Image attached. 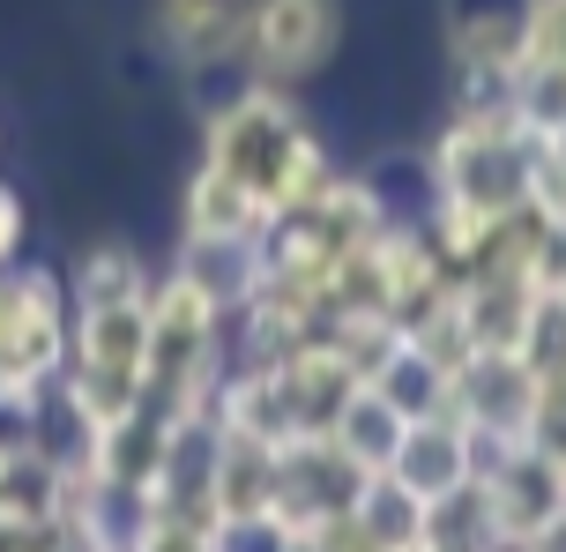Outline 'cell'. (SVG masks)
Here are the masks:
<instances>
[{
  "label": "cell",
  "mask_w": 566,
  "mask_h": 552,
  "mask_svg": "<svg viewBox=\"0 0 566 552\" xmlns=\"http://www.w3.org/2000/svg\"><path fill=\"white\" fill-rule=\"evenodd\" d=\"M418 552H500V530H492V508H484L478 486H462L440 508H424Z\"/></svg>",
  "instance_id": "8fae6325"
},
{
  "label": "cell",
  "mask_w": 566,
  "mask_h": 552,
  "mask_svg": "<svg viewBox=\"0 0 566 552\" xmlns=\"http://www.w3.org/2000/svg\"><path fill=\"white\" fill-rule=\"evenodd\" d=\"M530 157H537V143L514 127L507 105L500 113H448V127L424 149V195L514 217L522 195H530Z\"/></svg>",
  "instance_id": "7a4b0ae2"
},
{
  "label": "cell",
  "mask_w": 566,
  "mask_h": 552,
  "mask_svg": "<svg viewBox=\"0 0 566 552\" xmlns=\"http://www.w3.org/2000/svg\"><path fill=\"white\" fill-rule=\"evenodd\" d=\"M530 396H537V374L507 358V351H470L462 366H454V396H448V418H462L478 448H514L522 426H530Z\"/></svg>",
  "instance_id": "5b68a950"
},
{
  "label": "cell",
  "mask_w": 566,
  "mask_h": 552,
  "mask_svg": "<svg viewBox=\"0 0 566 552\" xmlns=\"http://www.w3.org/2000/svg\"><path fill=\"white\" fill-rule=\"evenodd\" d=\"M522 60L566 67V0H530V23H522Z\"/></svg>",
  "instance_id": "4fadbf2b"
},
{
  "label": "cell",
  "mask_w": 566,
  "mask_h": 552,
  "mask_svg": "<svg viewBox=\"0 0 566 552\" xmlns=\"http://www.w3.org/2000/svg\"><path fill=\"white\" fill-rule=\"evenodd\" d=\"M402 434H410V418H402L388 396H373V388H350L336 410V426H328V448H336L350 470H366V478H388L396 464Z\"/></svg>",
  "instance_id": "9c48e42d"
},
{
  "label": "cell",
  "mask_w": 566,
  "mask_h": 552,
  "mask_svg": "<svg viewBox=\"0 0 566 552\" xmlns=\"http://www.w3.org/2000/svg\"><path fill=\"white\" fill-rule=\"evenodd\" d=\"M522 440H530L537 456H552V464H566V374H544V381H537Z\"/></svg>",
  "instance_id": "7c38bea8"
},
{
  "label": "cell",
  "mask_w": 566,
  "mask_h": 552,
  "mask_svg": "<svg viewBox=\"0 0 566 552\" xmlns=\"http://www.w3.org/2000/svg\"><path fill=\"white\" fill-rule=\"evenodd\" d=\"M373 396H388V404L418 426V418H448V396H454V366L440 358V351L424 344V336H410V329H396L388 336V351L373 358L366 374Z\"/></svg>",
  "instance_id": "52a82bcc"
},
{
  "label": "cell",
  "mask_w": 566,
  "mask_h": 552,
  "mask_svg": "<svg viewBox=\"0 0 566 552\" xmlns=\"http://www.w3.org/2000/svg\"><path fill=\"white\" fill-rule=\"evenodd\" d=\"M201 165L239 179V187L269 209V225L298 217V209L336 179V157L313 135V119L298 113V97H291V90H261V83H247L239 97H224V105L209 113Z\"/></svg>",
  "instance_id": "6da1fadb"
},
{
  "label": "cell",
  "mask_w": 566,
  "mask_h": 552,
  "mask_svg": "<svg viewBox=\"0 0 566 552\" xmlns=\"http://www.w3.org/2000/svg\"><path fill=\"white\" fill-rule=\"evenodd\" d=\"M343 45V8L336 0H247V38H239V67L261 90H298L336 60Z\"/></svg>",
  "instance_id": "3957f363"
},
{
  "label": "cell",
  "mask_w": 566,
  "mask_h": 552,
  "mask_svg": "<svg viewBox=\"0 0 566 552\" xmlns=\"http://www.w3.org/2000/svg\"><path fill=\"white\" fill-rule=\"evenodd\" d=\"M559 149H566V135H559Z\"/></svg>",
  "instance_id": "9a60e30c"
},
{
  "label": "cell",
  "mask_w": 566,
  "mask_h": 552,
  "mask_svg": "<svg viewBox=\"0 0 566 552\" xmlns=\"http://www.w3.org/2000/svg\"><path fill=\"white\" fill-rule=\"evenodd\" d=\"M478 493H484V508H492L500 545H559L566 538V464L537 456L530 440L484 456Z\"/></svg>",
  "instance_id": "277c9868"
},
{
  "label": "cell",
  "mask_w": 566,
  "mask_h": 552,
  "mask_svg": "<svg viewBox=\"0 0 566 552\" xmlns=\"http://www.w3.org/2000/svg\"><path fill=\"white\" fill-rule=\"evenodd\" d=\"M15 247H23V209H15V195H0V269L15 262Z\"/></svg>",
  "instance_id": "5bb4252c"
},
{
  "label": "cell",
  "mask_w": 566,
  "mask_h": 552,
  "mask_svg": "<svg viewBox=\"0 0 566 552\" xmlns=\"http://www.w3.org/2000/svg\"><path fill=\"white\" fill-rule=\"evenodd\" d=\"M478 470H484V448H478V434H470L462 418H418V426L402 434L388 478H396L418 508H440L448 493L478 486Z\"/></svg>",
  "instance_id": "8992f818"
},
{
  "label": "cell",
  "mask_w": 566,
  "mask_h": 552,
  "mask_svg": "<svg viewBox=\"0 0 566 552\" xmlns=\"http://www.w3.org/2000/svg\"><path fill=\"white\" fill-rule=\"evenodd\" d=\"M157 45L187 67H239V38H247V0H157Z\"/></svg>",
  "instance_id": "ba28073f"
},
{
  "label": "cell",
  "mask_w": 566,
  "mask_h": 552,
  "mask_svg": "<svg viewBox=\"0 0 566 552\" xmlns=\"http://www.w3.org/2000/svg\"><path fill=\"white\" fill-rule=\"evenodd\" d=\"M350 523L366 530L380 552H418V530H424V508L402 493L396 478H366L358 500H350Z\"/></svg>",
  "instance_id": "30bf717a"
}]
</instances>
